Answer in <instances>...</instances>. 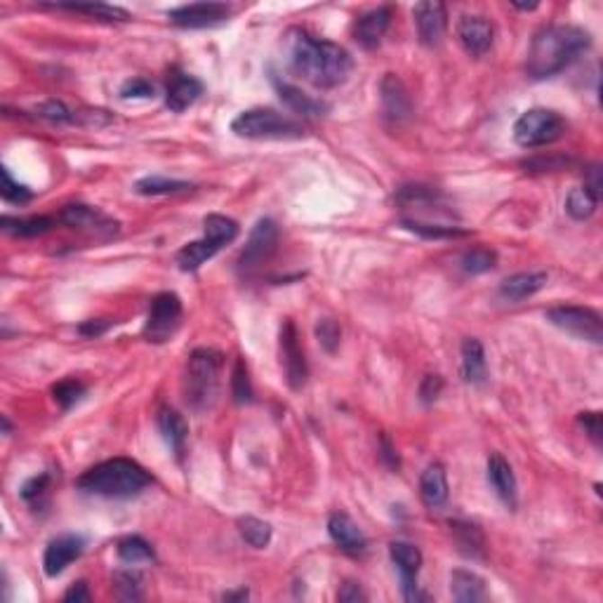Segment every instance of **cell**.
Here are the masks:
<instances>
[{"label":"cell","mask_w":603,"mask_h":603,"mask_svg":"<svg viewBox=\"0 0 603 603\" xmlns=\"http://www.w3.org/2000/svg\"><path fill=\"white\" fill-rule=\"evenodd\" d=\"M495 262H498V255L488 248H472L466 250L465 257H462V269H465L466 274H485V271H491L495 267Z\"/></svg>","instance_id":"obj_40"},{"label":"cell","mask_w":603,"mask_h":603,"mask_svg":"<svg viewBox=\"0 0 603 603\" xmlns=\"http://www.w3.org/2000/svg\"><path fill=\"white\" fill-rule=\"evenodd\" d=\"M234 7L226 3H189L168 10L170 24L182 26V29H208L217 26L231 17Z\"/></svg>","instance_id":"obj_12"},{"label":"cell","mask_w":603,"mask_h":603,"mask_svg":"<svg viewBox=\"0 0 603 603\" xmlns=\"http://www.w3.org/2000/svg\"><path fill=\"white\" fill-rule=\"evenodd\" d=\"M443 392V379L439 375H427L420 385V398L422 403H434L439 394Z\"/></svg>","instance_id":"obj_47"},{"label":"cell","mask_w":603,"mask_h":603,"mask_svg":"<svg viewBox=\"0 0 603 603\" xmlns=\"http://www.w3.org/2000/svg\"><path fill=\"white\" fill-rule=\"evenodd\" d=\"M549 324L556 325L559 330L568 333V335L578 337V340H585L591 344H601L603 342V321L601 314L590 306H575V305H561L552 306V309L545 314Z\"/></svg>","instance_id":"obj_8"},{"label":"cell","mask_w":603,"mask_h":603,"mask_svg":"<svg viewBox=\"0 0 603 603\" xmlns=\"http://www.w3.org/2000/svg\"><path fill=\"white\" fill-rule=\"evenodd\" d=\"M276 248H279V226H276L274 219L262 217L250 231L248 243H245V248L238 257V271L245 276L255 274L264 262L271 260Z\"/></svg>","instance_id":"obj_10"},{"label":"cell","mask_w":603,"mask_h":603,"mask_svg":"<svg viewBox=\"0 0 603 603\" xmlns=\"http://www.w3.org/2000/svg\"><path fill=\"white\" fill-rule=\"evenodd\" d=\"M563 132H566V120L552 109H530L521 113L514 123V139L523 149L547 146L563 137Z\"/></svg>","instance_id":"obj_7"},{"label":"cell","mask_w":603,"mask_h":603,"mask_svg":"<svg viewBox=\"0 0 603 603\" xmlns=\"http://www.w3.org/2000/svg\"><path fill=\"white\" fill-rule=\"evenodd\" d=\"M0 196L7 200V203H14V206H24L33 199V191L26 184H19L14 182V177L10 174V170L3 168V187H0Z\"/></svg>","instance_id":"obj_42"},{"label":"cell","mask_w":603,"mask_h":603,"mask_svg":"<svg viewBox=\"0 0 603 603\" xmlns=\"http://www.w3.org/2000/svg\"><path fill=\"white\" fill-rule=\"evenodd\" d=\"M203 229H206L203 238L184 245L174 257L177 267L182 271H187V274L199 271L208 260H212L219 250L229 245L231 241H236L238 236V225L231 217H225V215H208L203 219Z\"/></svg>","instance_id":"obj_5"},{"label":"cell","mask_w":603,"mask_h":603,"mask_svg":"<svg viewBox=\"0 0 603 603\" xmlns=\"http://www.w3.org/2000/svg\"><path fill=\"white\" fill-rule=\"evenodd\" d=\"M337 601L342 603H359V601H368V594L363 591V587L354 580H347L342 585V590L337 591Z\"/></svg>","instance_id":"obj_48"},{"label":"cell","mask_w":603,"mask_h":603,"mask_svg":"<svg viewBox=\"0 0 603 603\" xmlns=\"http://www.w3.org/2000/svg\"><path fill=\"white\" fill-rule=\"evenodd\" d=\"M549 276L545 271H523V274H514L510 279H504L500 283V297L507 302H523V299L533 297L547 286Z\"/></svg>","instance_id":"obj_24"},{"label":"cell","mask_w":603,"mask_h":603,"mask_svg":"<svg viewBox=\"0 0 603 603\" xmlns=\"http://www.w3.org/2000/svg\"><path fill=\"white\" fill-rule=\"evenodd\" d=\"M389 556H392L394 566L401 572L405 601H424L427 594L417 590V572L422 568V552L411 542H392L389 545Z\"/></svg>","instance_id":"obj_13"},{"label":"cell","mask_w":603,"mask_h":603,"mask_svg":"<svg viewBox=\"0 0 603 603\" xmlns=\"http://www.w3.org/2000/svg\"><path fill=\"white\" fill-rule=\"evenodd\" d=\"M225 366V356L217 349L200 347L189 356L187 377H184V398L191 411H210L217 401L219 373Z\"/></svg>","instance_id":"obj_4"},{"label":"cell","mask_w":603,"mask_h":603,"mask_svg":"<svg viewBox=\"0 0 603 603\" xmlns=\"http://www.w3.org/2000/svg\"><path fill=\"white\" fill-rule=\"evenodd\" d=\"M59 222L71 229L87 231V234H94V236H104L111 238L119 234V222L111 217H106L104 212H100L97 208L83 206V203H74V206H67L59 212Z\"/></svg>","instance_id":"obj_14"},{"label":"cell","mask_w":603,"mask_h":603,"mask_svg":"<svg viewBox=\"0 0 603 603\" xmlns=\"http://www.w3.org/2000/svg\"><path fill=\"white\" fill-rule=\"evenodd\" d=\"M200 94H203V83L196 75L173 69V74L168 78V85H165V106H168L170 111H187L189 106L196 104Z\"/></svg>","instance_id":"obj_20"},{"label":"cell","mask_w":603,"mask_h":603,"mask_svg":"<svg viewBox=\"0 0 603 603\" xmlns=\"http://www.w3.org/2000/svg\"><path fill=\"white\" fill-rule=\"evenodd\" d=\"M488 481H491L492 491L498 492V498L510 510H514L517 507V476L511 472L510 462L500 453H492L488 457Z\"/></svg>","instance_id":"obj_23"},{"label":"cell","mask_w":603,"mask_h":603,"mask_svg":"<svg viewBox=\"0 0 603 603\" xmlns=\"http://www.w3.org/2000/svg\"><path fill=\"white\" fill-rule=\"evenodd\" d=\"M316 340L324 351L335 354V349L340 347V340H342V330H340L337 321H333V318H321L316 324Z\"/></svg>","instance_id":"obj_43"},{"label":"cell","mask_w":603,"mask_h":603,"mask_svg":"<svg viewBox=\"0 0 603 603\" xmlns=\"http://www.w3.org/2000/svg\"><path fill=\"white\" fill-rule=\"evenodd\" d=\"M580 427L587 431L591 441L601 446V436H603V422H601V412H580L578 417Z\"/></svg>","instance_id":"obj_46"},{"label":"cell","mask_w":603,"mask_h":603,"mask_svg":"<svg viewBox=\"0 0 603 603\" xmlns=\"http://www.w3.org/2000/svg\"><path fill=\"white\" fill-rule=\"evenodd\" d=\"M271 83H274L276 93H279V97L283 100V104H286L290 111L299 113L302 119H321V116H325V111H328V104H325V102L314 100V97H309L306 93H302L297 85H290V83L280 81L279 75H274Z\"/></svg>","instance_id":"obj_22"},{"label":"cell","mask_w":603,"mask_h":603,"mask_svg":"<svg viewBox=\"0 0 603 603\" xmlns=\"http://www.w3.org/2000/svg\"><path fill=\"white\" fill-rule=\"evenodd\" d=\"M290 62L306 83L318 90H333L347 83L354 62L342 45L311 36L306 31H290Z\"/></svg>","instance_id":"obj_1"},{"label":"cell","mask_w":603,"mask_h":603,"mask_svg":"<svg viewBox=\"0 0 603 603\" xmlns=\"http://www.w3.org/2000/svg\"><path fill=\"white\" fill-rule=\"evenodd\" d=\"M83 552H85V540H83L81 535L67 533L55 537V540L48 545V549H45L43 556L45 575H48V578L62 575L75 559H81Z\"/></svg>","instance_id":"obj_15"},{"label":"cell","mask_w":603,"mask_h":603,"mask_svg":"<svg viewBox=\"0 0 603 603\" xmlns=\"http://www.w3.org/2000/svg\"><path fill=\"white\" fill-rule=\"evenodd\" d=\"M85 385H83L81 379H62V382H57L55 386H52V398H55L57 403H59V408L62 411H69V408H74L78 401H81L83 396H85Z\"/></svg>","instance_id":"obj_37"},{"label":"cell","mask_w":603,"mask_h":603,"mask_svg":"<svg viewBox=\"0 0 603 603\" xmlns=\"http://www.w3.org/2000/svg\"><path fill=\"white\" fill-rule=\"evenodd\" d=\"M182 299L174 293H161L151 299L142 335L151 344H165L182 324Z\"/></svg>","instance_id":"obj_9"},{"label":"cell","mask_w":603,"mask_h":603,"mask_svg":"<svg viewBox=\"0 0 603 603\" xmlns=\"http://www.w3.org/2000/svg\"><path fill=\"white\" fill-rule=\"evenodd\" d=\"M111 325H113V321H104V318H90V321L78 325V333H81L83 337H87V340H93V337L104 335L106 330L111 328Z\"/></svg>","instance_id":"obj_49"},{"label":"cell","mask_w":603,"mask_h":603,"mask_svg":"<svg viewBox=\"0 0 603 603\" xmlns=\"http://www.w3.org/2000/svg\"><path fill=\"white\" fill-rule=\"evenodd\" d=\"M64 601H69V603H85V601H90V591H87L85 580H81V582H75V585H71L69 590H67V594H64Z\"/></svg>","instance_id":"obj_50"},{"label":"cell","mask_w":603,"mask_h":603,"mask_svg":"<svg viewBox=\"0 0 603 603\" xmlns=\"http://www.w3.org/2000/svg\"><path fill=\"white\" fill-rule=\"evenodd\" d=\"M457 38L462 48L472 57H483L492 48L495 40V29L485 17L479 14H462L457 22Z\"/></svg>","instance_id":"obj_16"},{"label":"cell","mask_w":603,"mask_h":603,"mask_svg":"<svg viewBox=\"0 0 603 603\" xmlns=\"http://www.w3.org/2000/svg\"><path fill=\"white\" fill-rule=\"evenodd\" d=\"M116 597L120 601H139L142 599V575L137 571H119L113 575Z\"/></svg>","instance_id":"obj_38"},{"label":"cell","mask_w":603,"mask_h":603,"mask_svg":"<svg viewBox=\"0 0 603 603\" xmlns=\"http://www.w3.org/2000/svg\"><path fill=\"white\" fill-rule=\"evenodd\" d=\"M514 7H517V10H523V13H528V10H537V3H528V5H526V3H514Z\"/></svg>","instance_id":"obj_53"},{"label":"cell","mask_w":603,"mask_h":603,"mask_svg":"<svg viewBox=\"0 0 603 603\" xmlns=\"http://www.w3.org/2000/svg\"><path fill=\"white\" fill-rule=\"evenodd\" d=\"M389 26H392V7H375V10L356 19V43L366 48V50H373V48L382 43V38L389 31Z\"/></svg>","instance_id":"obj_21"},{"label":"cell","mask_w":603,"mask_h":603,"mask_svg":"<svg viewBox=\"0 0 603 603\" xmlns=\"http://www.w3.org/2000/svg\"><path fill=\"white\" fill-rule=\"evenodd\" d=\"M50 7L87 14V17L100 19V22H130V13L128 10L116 5H106V3H55Z\"/></svg>","instance_id":"obj_29"},{"label":"cell","mask_w":603,"mask_h":603,"mask_svg":"<svg viewBox=\"0 0 603 603\" xmlns=\"http://www.w3.org/2000/svg\"><path fill=\"white\" fill-rule=\"evenodd\" d=\"M591 36L571 24L545 26L535 33L528 48L526 71L533 81H545L571 67L585 50H590Z\"/></svg>","instance_id":"obj_2"},{"label":"cell","mask_w":603,"mask_h":603,"mask_svg":"<svg viewBox=\"0 0 603 603\" xmlns=\"http://www.w3.org/2000/svg\"><path fill=\"white\" fill-rule=\"evenodd\" d=\"M155 94L154 83L146 78H130L120 85V97L123 100H151Z\"/></svg>","instance_id":"obj_45"},{"label":"cell","mask_w":603,"mask_h":603,"mask_svg":"<svg viewBox=\"0 0 603 603\" xmlns=\"http://www.w3.org/2000/svg\"><path fill=\"white\" fill-rule=\"evenodd\" d=\"M379 97H382V111L392 123H403L411 119L412 102L405 90L403 81L396 74H386L379 83Z\"/></svg>","instance_id":"obj_19"},{"label":"cell","mask_w":603,"mask_h":603,"mask_svg":"<svg viewBox=\"0 0 603 603\" xmlns=\"http://www.w3.org/2000/svg\"><path fill=\"white\" fill-rule=\"evenodd\" d=\"M450 528H453L455 542H457V547L465 556H472V559L483 556V533L479 530V526L455 521L450 523Z\"/></svg>","instance_id":"obj_32"},{"label":"cell","mask_w":603,"mask_h":603,"mask_svg":"<svg viewBox=\"0 0 603 603\" xmlns=\"http://www.w3.org/2000/svg\"><path fill=\"white\" fill-rule=\"evenodd\" d=\"M225 601H243V599H248V590H238V591H226Z\"/></svg>","instance_id":"obj_52"},{"label":"cell","mask_w":603,"mask_h":603,"mask_svg":"<svg viewBox=\"0 0 603 603\" xmlns=\"http://www.w3.org/2000/svg\"><path fill=\"white\" fill-rule=\"evenodd\" d=\"M412 17H415L417 36L422 40V45L434 48L441 43L443 33H446V5L436 3V0H427V3H417L412 7Z\"/></svg>","instance_id":"obj_18"},{"label":"cell","mask_w":603,"mask_h":603,"mask_svg":"<svg viewBox=\"0 0 603 603\" xmlns=\"http://www.w3.org/2000/svg\"><path fill=\"white\" fill-rule=\"evenodd\" d=\"M48 491H50V474H40V476L26 481L22 488V500L31 507H40L43 500L48 498Z\"/></svg>","instance_id":"obj_44"},{"label":"cell","mask_w":603,"mask_h":603,"mask_svg":"<svg viewBox=\"0 0 603 603\" xmlns=\"http://www.w3.org/2000/svg\"><path fill=\"white\" fill-rule=\"evenodd\" d=\"M231 392H234L236 403H250L253 401V382H250L248 366L243 359H238L234 373H231Z\"/></svg>","instance_id":"obj_41"},{"label":"cell","mask_w":603,"mask_h":603,"mask_svg":"<svg viewBox=\"0 0 603 603\" xmlns=\"http://www.w3.org/2000/svg\"><path fill=\"white\" fill-rule=\"evenodd\" d=\"M462 377L466 385L485 382V351L476 337H466L462 342Z\"/></svg>","instance_id":"obj_27"},{"label":"cell","mask_w":603,"mask_h":603,"mask_svg":"<svg viewBox=\"0 0 603 603\" xmlns=\"http://www.w3.org/2000/svg\"><path fill=\"white\" fill-rule=\"evenodd\" d=\"M379 450H382V460L392 466V469H398V466H401V460H398L396 448H394L392 441H389L386 436H382V439H379Z\"/></svg>","instance_id":"obj_51"},{"label":"cell","mask_w":603,"mask_h":603,"mask_svg":"<svg viewBox=\"0 0 603 603\" xmlns=\"http://www.w3.org/2000/svg\"><path fill=\"white\" fill-rule=\"evenodd\" d=\"M191 184L182 180H170V177H161V174H149L142 180L135 182V191L139 196H173V193L191 191Z\"/></svg>","instance_id":"obj_31"},{"label":"cell","mask_w":603,"mask_h":603,"mask_svg":"<svg viewBox=\"0 0 603 603\" xmlns=\"http://www.w3.org/2000/svg\"><path fill=\"white\" fill-rule=\"evenodd\" d=\"M328 533L333 537L337 547L342 549L349 556H363L368 552V537L359 523L354 519L344 514V511H335L333 517L328 519Z\"/></svg>","instance_id":"obj_17"},{"label":"cell","mask_w":603,"mask_h":603,"mask_svg":"<svg viewBox=\"0 0 603 603\" xmlns=\"http://www.w3.org/2000/svg\"><path fill=\"white\" fill-rule=\"evenodd\" d=\"M154 483L151 474L128 457H113L87 469L78 479V488L87 495H100L111 500L137 498L144 488Z\"/></svg>","instance_id":"obj_3"},{"label":"cell","mask_w":603,"mask_h":603,"mask_svg":"<svg viewBox=\"0 0 603 603\" xmlns=\"http://www.w3.org/2000/svg\"><path fill=\"white\" fill-rule=\"evenodd\" d=\"M38 119L50 120V123H81V111H74L64 102H43L40 106H36Z\"/></svg>","instance_id":"obj_39"},{"label":"cell","mask_w":603,"mask_h":603,"mask_svg":"<svg viewBox=\"0 0 603 603\" xmlns=\"http://www.w3.org/2000/svg\"><path fill=\"white\" fill-rule=\"evenodd\" d=\"M5 234H13L19 238H36L43 236L48 231L55 226V219L52 217H3L0 222Z\"/></svg>","instance_id":"obj_30"},{"label":"cell","mask_w":603,"mask_h":603,"mask_svg":"<svg viewBox=\"0 0 603 603\" xmlns=\"http://www.w3.org/2000/svg\"><path fill=\"white\" fill-rule=\"evenodd\" d=\"M280 366L286 373V382L293 392H302L309 379V366H306L305 349L299 342V333L295 328L293 318H286L280 325Z\"/></svg>","instance_id":"obj_11"},{"label":"cell","mask_w":603,"mask_h":603,"mask_svg":"<svg viewBox=\"0 0 603 603\" xmlns=\"http://www.w3.org/2000/svg\"><path fill=\"white\" fill-rule=\"evenodd\" d=\"M155 424H158V430H161L165 443L173 448V453L177 455V457H182L184 446H187V439H189L187 420H184L180 412L174 411V408H170V405H163V408H158Z\"/></svg>","instance_id":"obj_26"},{"label":"cell","mask_w":603,"mask_h":603,"mask_svg":"<svg viewBox=\"0 0 603 603\" xmlns=\"http://www.w3.org/2000/svg\"><path fill=\"white\" fill-rule=\"evenodd\" d=\"M401 225H403L405 229L420 234V236L434 238V241H441V238H457L466 234V231L460 229V226L443 225V222H415V219H401Z\"/></svg>","instance_id":"obj_36"},{"label":"cell","mask_w":603,"mask_h":603,"mask_svg":"<svg viewBox=\"0 0 603 603\" xmlns=\"http://www.w3.org/2000/svg\"><path fill=\"white\" fill-rule=\"evenodd\" d=\"M238 533L250 547L264 549L271 542V526L257 517H241L238 519Z\"/></svg>","instance_id":"obj_35"},{"label":"cell","mask_w":603,"mask_h":603,"mask_svg":"<svg viewBox=\"0 0 603 603\" xmlns=\"http://www.w3.org/2000/svg\"><path fill=\"white\" fill-rule=\"evenodd\" d=\"M119 559L128 566H137V563H151L155 561L154 547L149 542L142 540L139 535H130L119 542Z\"/></svg>","instance_id":"obj_34"},{"label":"cell","mask_w":603,"mask_h":603,"mask_svg":"<svg viewBox=\"0 0 603 603\" xmlns=\"http://www.w3.org/2000/svg\"><path fill=\"white\" fill-rule=\"evenodd\" d=\"M597 206H599V193L591 191L590 187H578L572 189L571 193H568L566 199V212L571 215L572 219H578V222H585V219H590L594 212H597Z\"/></svg>","instance_id":"obj_33"},{"label":"cell","mask_w":603,"mask_h":603,"mask_svg":"<svg viewBox=\"0 0 603 603\" xmlns=\"http://www.w3.org/2000/svg\"><path fill=\"white\" fill-rule=\"evenodd\" d=\"M231 132L243 139H299L305 135V128L276 109L257 106L238 113L231 123Z\"/></svg>","instance_id":"obj_6"},{"label":"cell","mask_w":603,"mask_h":603,"mask_svg":"<svg viewBox=\"0 0 603 603\" xmlns=\"http://www.w3.org/2000/svg\"><path fill=\"white\" fill-rule=\"evenodd\" d=\"M420 498L427 510H439L448 502V476L443 465L434 462L420 476Z\"/></svg>","instance_id":"obj_25"},{"label":"cell","mask_w":603,"mask_h":603,"mask_svg":"<svg viewBox=\"0 0 603 603\" xmlns=\"http://www.w3.org/2000/svg\"><path fill=\"white\" fill-rule=\"evenodd\" d=\"M450 594L460 603L485 601V582L472 571H453L450 575Z\"/></svg>","instance_id":"obj_28"}]
</instances>
